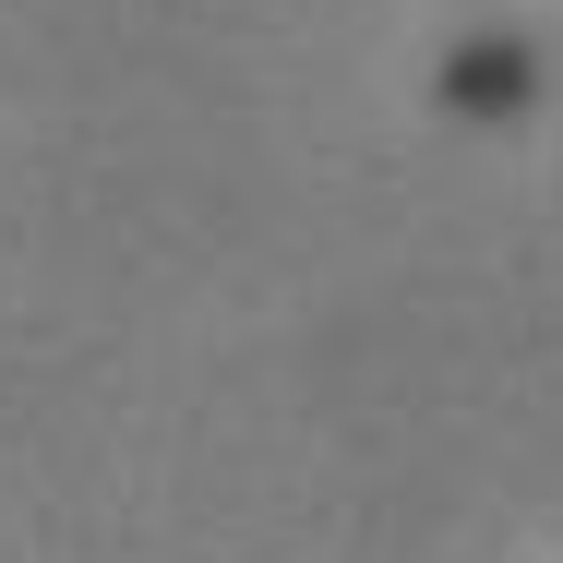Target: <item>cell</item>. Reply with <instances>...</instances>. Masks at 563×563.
Instances as JSON below:
<instances>
[]
</instances>
